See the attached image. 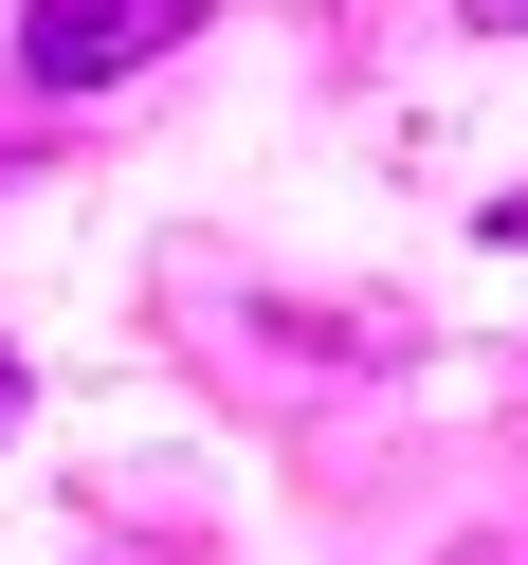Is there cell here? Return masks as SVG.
I'll use <instances>...</instances> for the list:
<instances>
[{
	"label": "cell",
	"mask_w": 528,
	"mask_h": 565,
	"mask_svg": "<svg viewBox=\"0 0 528 565\" xmlns=\"http://www.w3.org/2000/svg\"><path fill=\"white\" fill-rule=\"evenodd\" d=\"M183 19H201V0H19V74L74 110V92H128Z\"/></svg>",
	"instance_id": "1"
},
{
	"label": "cell",
	"mask_w": 528,
	"mask_h": 565,
	"mask_svg": "<svg viewBox=\"0 0 528 565\" xmlns=\"http://www.w3.org/2000/svg\"><path fill=\"white\" fill-rule=\"evenodd\" d=\"M0 438H19V347H0Z\"/></svg>",
	"instance_id": "2"
},
{
	"label": "cell",
	"mask_w": 528,
	"mask_h": 565,
	"mask_svg": "<svg viewBox=\"0 0 528 565\" xmlns=\"http://www.w3.org/2000/svg\"><path fill=\"white\" fill-rule=\"evenodd\" d=\"M474 19H492V38H528V0H474Z\"/></svg>",
	"instance_id": "3"
},
{
	"label": "cell",
	"mask_w": 528,
	"mask_h": 565,
	"mask_svg": "<svg viewBox=\"0 0 528 565\" xmlns=\"http://www.w3.org/2000/svg\"><path fill=\"white\" fill-rule=\"evenodd\" d=\"M455 565H528V547H455Z\"/></svg>",
	"instance_id": "4"
}]
</instances>
